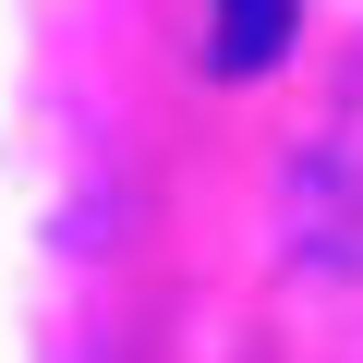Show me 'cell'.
I'll return each mask as SVG.
<instances>
[{
  "instance_id": "1",
  "label": "cell",
  "mask_w": 363,
  "mask_h": 363,
  "mask_svg": "<svg viewBox=\"0 0 363 363\" xmlns=\"http://www.w3.org/2000/svg\"><path fill=\"white\" fill-rule=\"evenodd\" d=\"M303 37V0H218V25H206V73H267L279 49Z\"/></svg>"
}]
</instances>
